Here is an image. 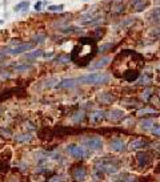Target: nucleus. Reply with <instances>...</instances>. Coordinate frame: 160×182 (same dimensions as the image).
<instances>
[{"instance_id":"9","label":"nucleus","mask_w":160,"mask_h":182,"mask_svg":"<svg viewBox=\"0 0 160 182\" xmlns=\"http://www.w3.org/2000/svg\"><path fill=\"white\" fill-rule=\"evenodd\" d=\"M72 177L75 181H84L85 177H87V172H85V169L83 168V166H78V168L75 169V170L72 172Z\"/></svg>"},{"instance_id":"10","label":"nucleus","mask_w":160,"mask_h":182,"mask_svg":"<svg viewBox=\"0 0 160 182\" xmlns=\"http://www.w3.org/2000/svg\"><path fill=\"white\" fill-rule=\"evenodd\" d=\"M149 145V141L146 140V138H137V140H132L130 142V149L131 150H136V149H140V148H144Z\"/></svg>"},{"instance_id":"23","label":"nucleus","mask_w":160,"mask_h":182,"mask_svg":"<svg viewBox=\"0 0 160 182\" xmlns=\"http://www.w3.org/2000/svg\"><path fill=\"white\" fill-rule=\"evenodd\" d=\"M147 113H156V110H153V109H144V110H139V112H137V115L139 116H141V115H147Z\"/></svg>"},{"instance_id":"2","label":"nucleus","mask_w":160,"mask_h":182,"mask_svg":"<svg viewBox=\"0 0 160 182\" xmlns=\"http://www.w3.org/2000/svg\"><path fill=\"white\" fill-rule=\"evenodd\" d=\"M97 168H99V170H101L103 173H107V174H115L120 169V163L116 162L115 160L104 158L97 162Z\"/></svg>"},{"instance_id":"20","label":"nucleus","mask_w":160,"mask_h":182,"mask_svg":"<svg viewBox=\"0 0 160 182\" xmlns=\"http://www.w3.org/2000/svg\"><path fill=\"white\" fill-rule=\"evenodd\" d=\"M16 140L19 142H26V141H29L31 140V136H27V134H23V136H17Z\"/></svg>"},{"instance_id":"17","label":"nucleus","mask_w":160,"mask_h":182,"mask_svg":"<svg viewBox=\"0 0 160 182\" xmlns=\"http://www.w3.org/2000/svg\"><path fill=\"white\" fill-rule=\"evenodd\" d=\"M61 32L64 33H79V32H83V29L80 27H67V28H63Z\"/></svg>"},{"instance_id":"26","label":"nucleus","mask_w":160,"mask_h":182,"mask_svg":"<svg viewBox=\"0 0 160 182\" xmlns=\"http://www.w3.org/2000/svg\"><path fill=\"white\" fill-rule=\"evenodd\" d=\"M42 5H43V1H40V0H39V1L35 3L33 8H35V11H40V10H42Z\"/></svg>"},{"instance_id":"11","label":"nucleus","mask_w":160,"mask_h":182,"mask_svg":"<svg viewBox=\"0 0 160 182\" xmlns=\"http://www.w3.org/2000/svg\"><path fill=\"white\" fill-rule=\"evenodd\" d=\"M107 116H108L111 121H119V120H122L124 117V112L120 109H112L111 112L107 113Z\"/></svg>"},{"instance_id":"1","label":"nucleus","mask_w":160,"mask_h":182,"mask_svg":"<svg viewBox=\"0 0 160 182\" xmlns=\"http://www.w3.org/2000/svg\"><path fill=\"white\" fill-rule=\"evenodd\" d=\"M79 79V84H85V85H103L111 80L109 73H97V72H92L88 75L80 76Z\"/></svg>"},{"instance_id":"16","label":"nucleus","mask_w":160,"mask_h":182,"mask_svg":"<svg viewBox=\"0 0 160 182\" xmlns=\"http://www.w3.org/2000/svg\"><path fill=\"white\" fill-rule=\"evenodd\" d=\"M135 7V11L136 12H141L143 10H146L147 7H148V1H144V0H140L139 3H136V4L134 5Z\"/></svg>"},{"instance_id":"4","label":"nucleus","mask_w":160,"mask_h":182,"mask_svg":"<svg viewBox=\"0 0 160 182\" xmlns=\"http://www.w3.org/2000/svg\"><path fill=\"white\" fill-rule=\"evenodd\" d=\"M67 152L71 157H73V158L76 160H82L85 157V150L83 146H80L78 144H71L67 146Z\"/></svg>"},{"instance_id":"7","label":"nucleus","mask_w":160,"mask_h":182,"mask_svg":"<svg viewBox=\"0 0 160 182\" xmlns=\"http://www.w3.org/2000/svg\"><path fill=\"white\" fill-rule=\"evenodd\" d=\"M136 161L139 163V166L146 168V166L152 161V156H151L148 152H139L136 154Z\"/></svg>"},{"instance_id":"19","label":"nucleus","mask_w":160,"mask_h":182,"mask_svg":"<svg viewBox=\"0 0 160 182\" xmlns=\"http://www.w3.org/2000/svg\"><path fill=\"white\" fill-rule=\"evenodd\" d=\"M42 55H44V53H43V51H42V49H38V51H33V52H31V53H27L26 57L27 58H36V57H40Z\"/></svg>"},{"instance_id":"12","label":"nucleus","mask_w":160,"mask_h":182,"mask_svg":"<svg viewBox=\"0 0 160 182\" xmlns=\"http://www.w3.org/2000/svg\"><path fill=\"white\" fill-rule=\"evenodd\" d=\"M106 116V112L104 110H96V112H92L90 115V121L91 122H100L101 120Z\"/></svg>"},{"instance_id":"6","label":"nucleus","mask_w":160,"mask_h":182,"mask_svg":"<svg viewBox=\"0 0 160 182\" xmlns=\"http://www.w3.org/2000/svg\"><path fill=\"white\" fill-rule=\"evenodd\" d=\"M79 84V79H75V77H69V79H64L61 80L59 84L56 85L57 89H69V88H75L76 85Z\"/></svg>"},{"instance_id":"3","label":"nucleus","mask_w":160,"mask_h":182,"mask_svg":"<svg viewBox=\"0 0 160 182\" xmlns=\"http://www.w3.org/2000/svg\"><path fill=\"white\" fill-rule=\"evenodd\" d=\"M83 144H84L90 150H95V152H99V150L103 149V141H101V138L97 137V136H91V137L84 138V140H83Z\"/></svg>"},{"instance_id":"5","label":"nucleus","mask_w":160,"mask_h":182,"mask_svg":"<svg viewBox=\"0 0 160 182\" xmlns=\"http://www.w3.org/2000/svg\"><path fill=\"white\" fill-rule=\"evenodd\" d=\"M111 63V57H107V56H101L99 57L97 60H95L92 64H90V70H97V69H101V68L107 67L108 64Z\"/></svg>"},{"instance_id":"27","label":"nucleus","mask_w":160,"mask_h":182,"mask_svg":"<svg viewBox=\"0 0 160 182\" xmlns=\"http://www.w3.org/2000/svg\"><path fill=\"white\" fill-rule=\"evenodd\" d=\"M44 39H45V36H39V37H38V36H36V37L33 39V41H35V43H42Z\"/></svg>"},{"instance_id":"13","label":"nucleus","mask_w":160,"mask_h":182,"mask_svg":"<svg viewBox=\"0 0 160 182\" xmlns=\"http://www.w3.org/2000/svg\"><path fill=\"white\" fill-rule=\"evenodd\" d=\"M111 149L113 150V152H123L124 150V142H123L122 140H113L111 141Z\"/></svg>"},{"instance_id":"21","label":"nucleus","mask_w":160,"mask_h":182,"mask_svg":"<svg viewBox=\"0 0 160 182\" xmlns=\"http://www.w3.org/2000/svg\"><path fill=\"white\" fill-rule=\"evenodd\" d=\"M151 130H152L153 134L160 136V124H153V126L151 128Z\"/></svg>"},{"instance_id":"24","label":"nucleus","mask_w":160,"mask_h":182,"mask_svg":"<svg viewBox=\"0 0 160 182\" xmlns=\"http://www.w3.org/2000/svg\"><path fill=\"white\" fill-rule=\"evenodd\" d=\"M83 118H84V112H78V115L73 117V120H75V121H82Z\"/></svg>"},{"instance_id":"28","label":"nucleus","mask_w":160,"mask_h":182,"mask_svg":"<svg viewBox=\"0 0 160 182\" xmlns=\"http://www.w3.org/2000/svg\"><path fill=\"white\" fill-rule=\"evenodd\" d=\"M104 45H106V47H101V48H100L101 52H104V51H107V49H111V48H112V44H104Z\"/></svg>"},{"instance_id":"25","label":"nucleus","mask_w":160,"mask_h":182,"mask_svg":"<svg viewBox=\"0 0 160 182\" xmlns=\"http://www.w3.org/2000/svg\"><path fill=\"white\" fill-rule=\"evenodd\" d=\"M151 93H152V89H149V88H147L146 89V91H144L143 92V98H144V100H148V96H149V94Z\"/></svg>"},{"instance_id":"22","label":"nucleus","mask_w":160,"mask_h":182,"mask_svg":"<svg viewBox=\"0 0 160 182\" xmlns=\"http://www.w3.org/2000/svg\"><path fill=\"white\" fill-rule=\"evenodd\" d=\"M151 17L155 20H160V8H156V10L151 13Z\"/></svg>"},{"instance_id":"18","label":"nucleus","mask_w":160,"mask_h":182,"mask_svg":"<svg viewBox=\"0 0 160 182\" xmlns=\"http://www.w3.org/2000/svg\"><path fill=\"white\" fill-rule=\"evenodd\" d=\"M47 10L50 12H61L64 10V5L63 4H52V5H48Z\"/></svg>"},{"instance_id":"29","label":"nucleus","mask_w":160,"mask_h":182,"mask_svg":"<svg viewBox=\"0 0 160 182\" xmlns=\"http://www.w3.org/2000/svg\"><path fill=\"white\" fill-rule=\"evenodd\" d=\"M159 33H160V28H159Z\"/></svg>"},{"instance_id":"14","label":"nucleus","mask_w":160,"mask_h":182,"mask_svg":"<svg viewBox=\"0 0 160 182\" xmlns=\"http://www.w3.org/2000/svg\"><path fill=\"white\" fill-rule=\"evenodd\" d=\"M99 101L103 104H112L113 101H115V97H113V94L107 93L106 92V93H101L99 96Z\"/></svg>"},{"instance_id":"8","label":"nucleus","mask_w":160,"mask_h":182,"mask_svg":"<svg viewBox=\"0 0 160 182\" xmlns=\"http://www.w3.org/2000/svg\"><path fill=\"white\" fill-rule=\"evenodd\" d=\"M33 48V45L31 43H23V44H19L16 45L15 48H12L8 51V53L11 55H20V53H24V52H28Z\"/></svg>"},{"instance_id":"30","label":"nucleus","mask_w":160,"mask_h":182,"mask_svg":"<svg viewBox=\"0 0 160 182\" xmlns=\"http://www.w3.org/2000/svg\"><path fill=\"white\" fill-rule=\"evenodd\" d=\"M0 113H2V109H0Z\"/></svg>"},{"instance_id":"15","label":"nucleus","mask_w":160,"mask_h":182,"mask_svg":"<svg viewBox=\"0 0 160 182\" xmlns=\"http://www.w3.org/2000/svg\"><path fill=\"white\" fill-rule=\"evenodd\" d=\"M29 7V3L28 1H20L19 4H16L14 7V11L15 12H20V11H27Z\"/></svg>"}]
</instances>
